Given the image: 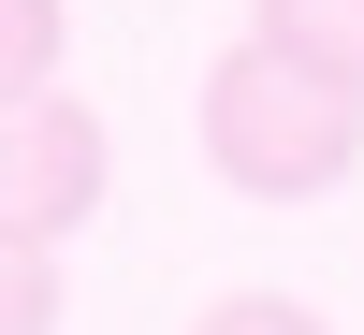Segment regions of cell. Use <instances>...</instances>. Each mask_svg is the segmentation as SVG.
<instances>
[{"instance_id":"cell-6","label":"cell","mask_w":364,"mask_h":335,"mask_svg":"<svg viewBox=\"0 0 364 335\" xmlns=\"http://www.w3.org/2000/svg\"><path fill=\"white\" fill-rule=\"evenodd\" d=\"M190 335H336V321H321V307H291V292H219Z\"/></svg>"},{"instance_id":"cell-5","label":"cell","mask_w":364,"mask_h":335,"mask_svg":"<svg viewBox=\"0 0 364 335\" xmlns=\"http://www.w3.org/2000/svg\"><path fill=\"white\" fill-rule=\"evenodd\" d=\"M0 335H58V248L0 233Z\"/></svg>"},{"instance_id":"cell-1","label":"cell","mask_w":364,"mask_h":335,"mask_svg":"<svg viewBox=\"0 0 364 335\" xmlns=\"http://www.w3.org/2000/svg\"><path fill=\"white\" fill-rule=\"evenodd\" d=\"M204 161H219V190H248V204H321V190L364 175V102L233 29V44L204 58Z\"/></svg>"},{"instance_id":"cell-2","label":"cell","mask_w":364,"mask_h":335,"mask_svg":"<svg viewBox=\"0 0 364 335\" xmlns=\"http://www.w3.org/2000/svg\"><path fill=\"white\" fill-rule=\"evenodd\" d=\"M102 190H117V132H102V102H0V233L15 248H58V233H87L102 219Z\"/></svg>"},{"instance_id":"cell-3","label":"cell","mask_w":364,"mask_h":335,"mask_svg":"<svg viewBox=\"0 0 364 335\" xmlns=\"http://www.w3.org/2000/svg\"><path fill=\"white\" fill-rule=\"evenodd\" d=\"M248 44L306 58L321 87H350V102H364V0H248Z\"/></svg>"},{"instance_id":"cell-4","label":"cell","mask_w":364,"mask_h":335,"mask_svg":"<svg viewBox=\"0 0 364 335\" xmlns=\"http://www.w3.org/2000/svg\"><path fill=\"white\" fill-rule=\"evenodd\" d=\"M58 44H73V0H0V102H44Z\"/></svg>"}]
</instances>
